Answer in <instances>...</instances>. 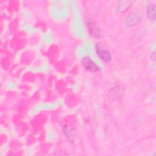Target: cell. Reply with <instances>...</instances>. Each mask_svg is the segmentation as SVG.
Here are the masks:
<instances>
[{"instance_id":"obj_1","label":"cell","mask_w":156,"mask_h":156,"mask_svg":"<svg viewBox=\"0 0 156 156\" xmlns=\"http://www.w3.org/2000/svg\"><path fill=\"white\" fill-rule=\"evenodd\" d=\"M96 51L98 56L105 62H110L112 57L109 51L106 49L104 46L101 43H98L96 45Z\"/></svg>"},{"instance_id":"obj_2","label":"cell","mask_w":156,"mask_h":156,"mask_svg":"<svg viewBox=\"0 0 156 156\" xmlns=\"http://www.w3.org/2000/svg\"><path fill=\"white\" fill-rule=\"evenodd\" d=\"M82 65L86 70L90 72H97L99 69V66L88 57H85L82 58Z\"/></svg>"},{"instance_id":"obj_3","label":"cell","mask_w":156,"mask_h":156,"mask_svg":"<svg viewBox=\"0 0 156 156\" xmlns=\"http://www.w3.org/2000/svg\"><path fill=\"white\" fill-rule=\"evenodd\" d=\"M141 19V16L136 13L132 12L128 15L126 20V24L128 27L134 26L137 24Z\"/></svg>"},{"instance_id":"obj_4","label":"cell","mask_w":156,"mask_h":156,"mask_svg":"<svg viewBox=\"0 0 156 156\" xmlns=\"http://www.w3.org/2000/svg\"><path fill=\"white\" fill-rule=\"evenodd\" d=\"M87 27L88 32L91 36L93 37H99V29L94 23L93 21H88L87 23Z\"/></svg>"},{"instance_id":"obj_5","label":"cell","mask_w":156,"mask_h":156,"mask_svg":"<svg viewBox=\"0 0 156 156\" xmlns=\"http://www.w3.org/2000/svg\"><path fill=\"white\" fill-rule=\"evenodd\" d=\"M63 130L64 131V133H65L66 136L68 138V140L73 142L74 140V132L73 130V129L71 126L69 124H66L63 126Z\"/></svg>"},{"instance_id":"obj_6","label":"cell","mask_w":156,"mask_h":156,"mask_svg":"<svg viewBox=\"0 0 156 156\" xmlns=\"http://www.w3.org/2000/svg\"><path fill=\"white\" fill-rule=\"evenodd\" d=\"M130 2L128 1H119L116 5V11L119 13L125 12L130 7Z\"/></svg>"},{"instance_id":"obj_7","label":"cell","mask_w":156,"mask_h":156,"mask_svg":"<svg viewBox=\"0 0 156 156\" xmlns=\"http://www.w3.org/2000/svg\"><path fill=\"white\" fill-rule=\"evenodd\" d=\"M147 15L150 20L154 21L155 19V5L149 4L147 7Z\"/></svg>"}]
</instances>
